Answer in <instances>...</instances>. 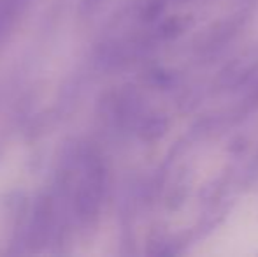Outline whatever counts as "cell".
I'll list each match as a JSON object with an SVG mask.
<instances>
[{
	"label": "cell",
	"instance_id": "obj_5",
	"mask_svg": "<svg viewBox=\"0 0 258 257\" xmlns=\"http://www.w3.org/2000/svg\"><path fill=\"white\" fill-rule=\"evenodd\" d=\"M169 6V0H150L143 9V20L144 21H155L163 14V11Z\"/></svg>",
	"mask_w": 258,
	"mask_h": 257
},
{
	"label": "cell",
	"instance_id": "obj_7",
	"mask_svg": "<svg viewBox=\"0 0 258 257\" xmlns=\"http://www.w3.org/2000/svg\"><path fill=\"white\" fill-rule=\"evenodd\" d=\"M255 166H256V168H258V159H256V162H255Z\"/></svg>",
	"mask_w": 258,
	"mask_h": 257
},
{
	"label": "cell",
	"instance_id": "obj_1",
	"mask_svg": "<svg viewBox=\"0 0 258 257\" xmlns=\"http://www.w3.org/2000/svg\"><path fill=\"white\" fill-rule=\"evenodd\" d=\"M244 21H246L244 14H237V16H232V18H228V20L221 21V23L214 25L213 30L206 35L202 49H204V52H214V49L223 48L225 42L230 41L232 37L237 35V32L241 30Z\"/></svg>",
	"mask_w": 258,
	"mask_h": 257
},
{
	"label": "cell",
	"instance_id": "obj_4",
	"mask_svg": "<svg viewBox=\"0 0 258 257\" xmlns=\"http://www.w3.org/2000/svg\"><path fill=\"white\" fill-rule=\"evenodd\" d=\"M23 0H0V39L7 34L20 13Z\"/></svg>",
	"mask_w": 258,
	"mask_h": 257
},
{
	"label": "cell",
	"instance_id": "obj_2",
	"mask_svg": "<svg viewBox=\"0 0 258 257\" xmlns=\"http://www.w3.org/2000/svg\"><path fill=\"white\" fill-rule=\"evenodd\" d=\"M191 27H194V18L191 16H170L160 23L156 35L162 41H170V39H176L179 35H183Z\"/></svg>",
	"mask_w": 258,
	"mask_h": 257
},
{
	"label": "cell",
	"instance_id": "obj_3",
	"mask_svg": "<svg viewBox=\"0 0 258 257\" xmlns=\"http://www.w3.org/2000/svg\"><path fill=\"white\" fill-rule=\"evenodd\" d=\"M167 129H169V120L163 115H151L148 117L143 124L139 125V137L143 141H156L160 137H163L167 134Z\"/></svg>",
	"mask_w": 258,
	"mask_h": 257
},
{
	"label": "cell",
	"instance_id": "obj_6",
	"mask_svg": "<svg viewBox=\"0 0 258 257\" xmlns=\"http://www.w3.org/2000/svg\"><path fill=\"white\" fill-rule=\"evenodd\" d=\"M255 100H258V92L255 93Z\"/></svg>",
	"mask_w": 258,
	"mask_h": 257
}]
</instances>
